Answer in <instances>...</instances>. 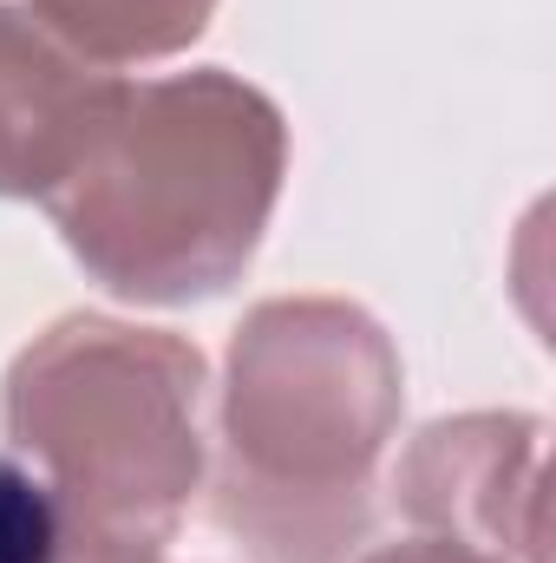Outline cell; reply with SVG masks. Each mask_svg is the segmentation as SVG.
Instances as JSON below:
<instances>
[{
  "label": "cell",
  "instance_id": "cell-2",
  "mask_svg": "<svg viewBox=\"0 0 556 563\" xmlns=\"http://www.w3.org/2000/svg\"><path fill=\"white\" fill-rule=\"evenodd\" d=\"M0 563H66L59 492L20 459H0Z\"/></svg>",
  "mask_w": 556,
  "mask_h": 563
},
{
  "label": "cell",
  "instance_id": "cell-3",
  "mask_svg": "<svg viewBox=\"0 0 556 563\" xmlns=\"http://www.w3.org/2000/svg\"><path fill=\"white\" fill-rule=\"evenodd\" d=\"M92 563H151V551H138V544H112V538H92Z\"/></svg>",
  "mask_w": 556,
  "mask_h": 563
},
{
  "label": "cell",
  "instance_id": "cell-1",
  "mask_svg": "<svg viewBox=\"0 0 556 563\" xmlns=\"http://www.w3.org/2000/svg\"><path fill=\"white\" fill-rule=\"evenodd\" d=\"M387 347L367 334L334 387H294L288 354L276 341L269 308L236 341V394H230V478H223V518L243 531L269 498H334L341 518L360 525L367 465L380 452V432L393 413V361L374 367Z\"/></svg>",
  "mask_w": 556,
  "mask_h": 563
}]
</instances>
